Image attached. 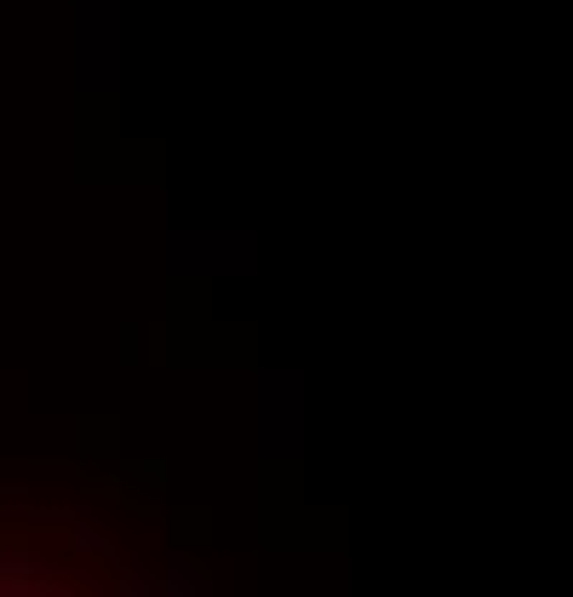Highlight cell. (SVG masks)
<instances>
[{
    "mask_svg": "<svg viewBox=\"0 0 573 597\" xmlns=\"http://www.w3.org/2000/svg\"><path fill=\"white\" fill-rule=\"evenodd\" d=\"M58 569H47L35 551L24 546H0V592H52Z\"/></svg>",
    "mask_w": 573,
    "mask_h": 597,
    "instance_id": "1",
    "label": "cell"
}]
</instances>
